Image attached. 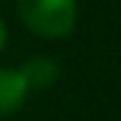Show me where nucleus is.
<instances>
[{
    "label": "nucleus",
    "mask_w": 121,
    "mask_h": 121,
    "mask_svg": "<svg viewBox=\"0 0 121 121\" xmlns=\"http://www.w3.org/2000/svg\"><path fill=\"white\" fill-rule=\"evenodd\" d=\"M26 82L18 69H0V116H11L26 100Z\"/></svg>",
    "instance_id": "f03ea898"
},
{
    "label": "nucleus",
    "mask_w": 121,
    "mask_h": 121,
    "mask_svg": "<svg viewBox=\"0 0 121 121\" xmlns=\"http://www.w3.org/2000/svg\"><path fill=\"white\" fill-rule=\"evenodd\" d=\"M18 16L32 34L60 39L74 32L76 0H18Z\"/></svg>",
    "instance_id": "f257e3e1"
},
{
    "label": "nucleus",
    "mask_w": 121,
    "mask_h": 121,
    "mask_svg": "<svg viewBox=\"0 0 121 121\" xmlns=\"http://www.w3.org/2000/svg\"><path fill=\"white\" fill-rule=\"evenodd\" d=\"M18 74L24 76L29 90H45V87L55 84V79L60 76V69L53 58L37 55V58H29L24 66H18Z\"/></svg>",
    "instance_id": "7ed1b4c3"
},
{
    "label": "nucleus",
    "mask_w": 121,
    "mask_h": 121,
    "mask_svg": "<svg viewBox=\"0 0 121 121\" xmlns=\"http://www.w3.org/2000/svg\"><path fill=\"white\" fill-rule=\"evenodd\" d=\"M5 37H8V32H5V24H3V18H0V50L5 48Z\"/></svg>",
    "instance_id": "20e7f679"
}]
</instances>
